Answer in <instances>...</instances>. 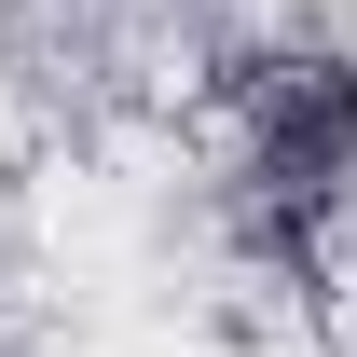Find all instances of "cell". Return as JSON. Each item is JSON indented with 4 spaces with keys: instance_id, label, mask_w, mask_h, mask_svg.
Wrapping results in <instances>:
<instances>
[{
    "instance_id": "obj_1",
    "label": "cell",
    "mask_w": 357,
    "mask_h": 357,
    "mask_svg": "<svg viewBox=\"0 0 357 357\" xmlns=\"http://www.w3.org/2000/svg\"><path fill=\"white\" fill-rule=\"evenodd\" d=\"M248 206L289 248H316L357 206V69H330V55L261 69V96H248Z\"/></svg>"
}]
</instances>
